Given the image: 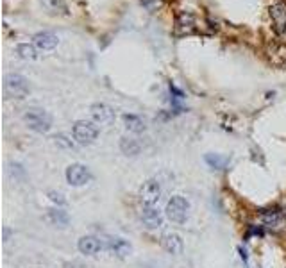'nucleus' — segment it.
Returning a JSON list of instances; mask_svg holds the SVG:
<instances>
[{
    "label": "nucleus",
    "mask_w": 286,
    "mask_h": 268,
    "mask_svg": "<svg viewBox=\"0 0 286 268\" xmlns=\"http://www.w3.org/2000/svg\"><path fill=\"white\" fill-rule=\"evenodd\" d=\"M24 122L29 129H32V131H36V132H41V134L49 132L50 127H52V118H50V115L47 113L45 109H41V107H31V109L25 111Z\"/></svg>",
    "instance_id": "nucleus-1"
},
{
    "label": "nucleus",
    "mask_w": 286,
    "mask_h": 268,
    "mask_svg": "<svg viewBox=\"0 0 286 268\" xmlns=\"http://www.w3.org/2000/svg\"><path fill=\"white\" fill-rule=\"evenodd\" d=\"M188 213H190V204L184 197L181 195H173L168 202H166L165 215L170 222L173 224H184L188 218Z\"/></svg>",
    "instance_id": "nucleus-2"
},
{
    "label": "nucleus",
    "mask_w": 286,
    "mask_h": 268,
    "mask_svg": "<svg viewBox=\"0 0 286 268\" xmlns=\"http://www.w3.org/2000/svg\"><path fill=\"white\" fill-rule=\"evenodd\" d=\"M74 132V140L79 145H92L99 136V127L93 120H79L72 127Z\"/></svg>",
    "instance_id": "nucleus-3"
},
{
    "label": "nucleus",
    "mask_w": 286,
    "mask_h": 268,
    "mask_svg": "<svg viewBox=\"0 0 286 268\" xmlns=\"http://www.w3.org/2000/svg\"><path fill=\"white\" fill-rule=\"evenodd\" d=\"M4 90L13 99H25L31 92L29 88V81L20 74H9L4 79Z\"/></svg>",
    "instance_id": "nucleus-4"
},
{
    "label": "nucleus",
    "mask_w": 286,
    "mask_h": 268,
    "mask_svg": "<svg viewBox=\"0 0 286 268\" xmlns=\"http://www.w3.org/2000/svg\"><path fill=\"white\" fill-rule=\"evenodd\" d=\"M269 20L270 27L277 36H286V2L284 0H276L269 7Z\"/></svg>",
    "instance_id": "nucleus-5"
},
{
    "label": "nucleus",
    "mask_w": 286,
    "mask_h": 268,
    "mask_svg": "<svg viewBox=\"0 0 286 268\" xmlns=\"http://www.w3.org/2000/svg\"><path fill=\"white\" fill-rule=\"evenodd\" d=\"M161 184L158 181L150 179L147 183H143L142 188H140V200H142L143 206H156L161 200Z\"/></svg>",
    "instance_id": "nucleus-6"
},
{
    "label": "nucleus",
    "mask_w": 286,
    "mask_h": 268,
    "mask_svg": "<svg viewBox=\"0 0 286 268\" xmlns=\"http://www.w3.org/2000/svg\"><path fill=\"white\" fill-rule=\"evenodd\" d=\"M90 115H92V120L99 125H109V124H113L115 118H117V113H115L113 107L102 102L93 104V106L90 107Z\"/></svg>",
    "instance_id": "nucleus-7"
},
{
    "label": "nucleus",
    "mask_w": 286,
    "mask_h": 268,
    "mask_svg": "<svg viewBox=\"0 0 286 268\" xmlns=\"http://www.w3.org/2000/svg\"><path fill=\"white\" fill-rule=\"evenodd\" d=\"M67 181L72 186H84L92 181V173H90L88 166L81 165V163H74L67 168Z\"/></svg>",
    "instance_id": "nucleus-8"
},
{
    "label": "nucleus",
    "mask_w": 286,
    "mask_h": 268,
    "mask_svg": "<svg viewBox=\"0 0 286 268\" xmlns=\"http://www.w3.org/2000/svg\"><path fill=\"white\" fill-rule=\"evenodd\" d=\"M140 220L147 229H159L163 226V215L156 206H142Z\"/></svg>",
    "instance_id": "nucleus-9"
},
{
    "label": "nucleus",
    "mask_w": 286,
    "mask_h": 268,
    "mask_svg": "<svg viewBox=\"0 0 286 268\" xmlns=\"http://www.w3.org/2000/svg\"><path fill=\"white\" fill-rule=\"evenodd\" d=\"M32 41H34V45L38 47V50L49 52V50L56 49L57 43H59V38H57V36L54 34V32H50V31H41V32H38V34H34Z\"/></svg>",
    "instance_id": "nucleus-10"
},
{
    "label": "nucleus",
    "mask_w": 286,
    "mask_h": 268,
    "mask_svg": "<svg viewBox=\"0 0 286 268\" xmlns=\"http://www.w3.org/2000/svg\"><path fill=\"white\" fill-rule=\"evenodd\" d=\"M161 245L166 252H170V254H183L184 243H183V238H181L179 234H175V233L163 234Z\"/></svg>",
    "instance_id": "nucleus-11"
},
{
    "label": "nucleus",
    "mask_w": 286,
    "mask_h": 268,
    "mask_svg": "<svg viewBox=\"0 0 286 268\" xmlns=\"http://www.w3.org/2000/svg\"><path fill=\"white\" fill-rule=\"evenodd\" d=\"M77 247H79V251H81V254H84V256H95L97 252H100V249H102V243H100V241L97 240L95 236H82L81 240H79Z\"/></svg>",
    "instance_id": "nucleus-12"
},
{
    "label": "nucleus",
    "mask_w": 286,
    "mask_h": 268,
    "mask_svg": "<svg viewBox=\"0 0 286 268\" xmlns=\"http://www.w3.org/2000/svg\"><path fill=\"white\" fill-rule=\"evenodd\" d=\"M111 252H113L117 258H120V259H125V258H129L131 256V252H133V247H131V243L129 241H125L124 238H115V240H111Z\"/></svg>",
    "instance_id": "nucleus-13"
},
{
    "label": "nucleus",
    "mask_w": 286,
    "mask_h": 268,
    "mask_svg": "<svg viewBox=\"0 0 286 268\" xmlns=\"http://www.w3.org/2000/svg\"><path fill=\"white\" fill-rule=\"evenodd\" d=\"M193 25H195L193 14H190V13H181V14H177V18H175V29H177V32H183V34H188V32L193 31Z\"/></svg>",
    "instance_id": "nucleus-14"
},
{
    "label": "nucleus",
    "mask_w": 286,
    "mask_h": 268,
    "mask_svg": "<svg viewBox=\"0 0 286 268\" xmlns=\"http://www.w3.org/2000/svg\"><path fill=\"white\" fill-rule=\"evenodd\" d=\"M124 125L125 129H127L129 132H143L145 131V120L142 117H138V115H124Z\"/></svg>",
    "instance_id": "nucleus-15"
},
{
    "label": "nucleus",
    "mask_w": 286,
    "mask_h": 268,
    "mask_svg": "<svg viewBox=\"0 0 286 268\" xmlns=\"http://www.w3.org/2000/svg\"><path fill=\"white\" fill-rule=\"evenodd\" d=\"M120 148L125 155H138L140 150H142V145H140L138 140H135V138L124 136L120 140Z\"/></svg>",
    "instance_id": "nucleus-16"
},
{
    "label": "nucleus",
    "mask_w": 286,
    "mask_h": 268,
    "mask_svg": "<svg viewBox=\"0 0 286 268\" xmlns=\"http://www.w3.org/2000/svg\"><path fill=\"white\" fill-rule=\"evenodd\" d=\"M16 54L21 57V59H38V47L31 45V43H20L16 45Z\"/></svg>",
    "instance_id": "nucleus-17"
},
{
    "label": "nucleus",
    "mask_w": 286,
    "mask_h": 268,
    "mask_svg": "<svg viewBox=\"0 0 286 268\" xmlns=\"http://www.w3.org/2000/svg\"><path fill=\"white\" fill-rule=\"evenodd\" d=\"M47 218H49V222H52L54 226H59V227L68 226V215L63 209H52V211H49Z\"/></svg>",
    "instance_id": "nucleus-18"
},
{
    "label": "nucleus",
    "mask_w": 286,
    "mask_h": 268,
    "mask_svg": "<svg viewBox=\"0 0 286 268\" xmlns=\"http://www.w3.org/2000/svg\"><path fill=\"white\" fill-rule=\"evenodd\" d=\"M206 163H208L211 168L222 170L224 166L227 165V158H224V155H218V154H208V155H206Z\"/></svg>",
    "instance_id": "nucleus-19"
},
{
    "label": "nucleus",
    "mask_w": 286,
    "mask_h": 268,
    "mask_svg": "<svg viewBox=\"0 0 286 268\" xmlns=\"http://www.w3.org/2000/svg\"><path fill=\"white\" fill-rule=\"evenodd\" d=\"M261 218H263V222L269 224V226H277L281 215H279V211H277V209H267V211H263Z\"/></svg>",
    "instance_id": "nucleus-20"
},
{
    "label": "nucleus",
    "mask_w": 286,
    "mask_h": 268,
    "mask_svg": "<svg viewBox=\"0 0 286 268\" xmlns=\"http://www.w3.org/2000/svg\"><path fill=\"white\" fill-rule=\"evenodd\" d=\"M54 140H56V143L59 145V147H63V148H68V150H74V148H75L74 141H72L70 138L67 136V134H57Z\"/></svg>",
    "instance_id": "nucleus-21"
},
{
    "label": "nucleus",
    "mask_w": 286,
    "mask_h": 268,
    "mask_svg": "<svg viewBox=\"0 0 286 268\" xmlns=\"http://www.w3.org/2000/svg\"><path fill=\"white\" fill-rule=\"evenodd\" d=\"M140 2H142V6L147 11H150V13H156V11L161 7V0H140Z\"/></svg>",
    "instance_id": "nucleus-22"
},
{
    "label": "nucleus",
    "mask_w": 286,
    "mask_h": 268,
    "mask_svg": "<svg viewBox=\"0 0 286 268\" xmlns=\"http://www.w3.org/2000/svg\"><path fill=\"white\" fill-rule=\"evenodd\" d=\"M49 197H50V200H52V202H57V204H64V198H63V195H61V193H56V191H50Z\"/></svg>",
    "instance_id": "nucleus-23"
}]
</instances>
